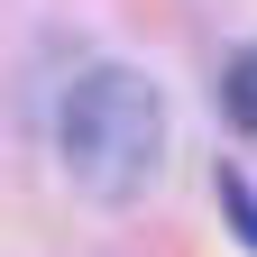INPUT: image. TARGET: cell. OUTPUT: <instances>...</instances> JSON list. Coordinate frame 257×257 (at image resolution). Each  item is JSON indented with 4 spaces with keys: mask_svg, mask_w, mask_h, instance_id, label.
I'll return each mask as SVG.
<instances>
[{
    "mask_svg": "<svg viewBox=\"0 0 257 257\" xmlns=\"http://www.w3.org/2000/svg\"><path fill=\"white\" fill-rule=\"evenodd\" d=\"M64 166H74L83 193H138L156 147H166V101L138 64H92V74L64 92Z\"/></svg>",
    "mask_w": 257,
    "mask_h": 257,
    "instance_id": "obj_1",
    "label": "cell"
},
{
    "mask_svg": "<svg viewBox=\"0 0 257 257\" xmlns=\"http://www.w3.org/2000/svg\"><path fill=\"white\" fill-rule=\"evenodd\" d=\"M220 110H230L239 138H257V46H248V55H230V74H220Z\"/></svg>",
    "mask_w": 257,
    "mask_h": 257,
    "instance_id": "obj_2",
    "label": "cell"
},
{
    "mask_svg": "<svg viewBox=\"0 0 257 257\" xmlns=\"http://www.w3.org/2000/svg\"><path fill=\"white\" fill-rule=\"evenodd\" d=\"M220 211H230V230H239V239L257 248V193H248L239 175H220Z\"/></svg>",
    "mask_w": 257,
    "mask_h": 257,
    "instance_id": "obj_3",
    "label": "cell"
}]
</instances>
